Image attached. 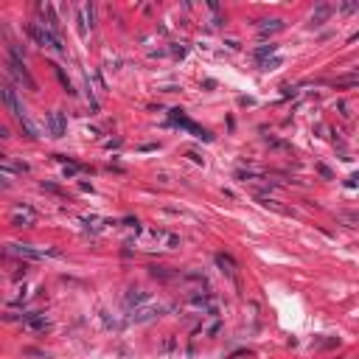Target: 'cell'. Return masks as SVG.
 Returning a JSON list of instances; mask_svg holds the SVG:
<instances>
[{
	"label": "cell",
	"instance_id": "6da1fadb",
	"mask_svg": "<svg viewBox=\"0 0 359 359\" xmlns=\"http://www.w3.org/2000/svg\"><path fill=\"white\" fill-rule=\"evenodd\" d=\"M129 244L143 250V253H169V250L180 247V236L163 230V227H146V230H140L138 236L129 238Z\"/></svg>",
	"mask_w": 359,
	"mask_h": 359
},
{
	"label": "cell",
	"instance_id": "7a4b0ae2",
	"mask_svg": "<svg viewBox=\"0 0 359 359\" xmlns=\"http://www.w3.org/2000/svg\"><path fill=\"white\" fill-rule=\"evenodd\" d=\"M28 34H31V39H34L37 45H43V48L56 51V54H65V45H62V39L56 37V34H54V31H51L45 23H31V25H28Z\"/></svg>",
	"mask_w": 359,
	"mask_h": 359
},
{
	"label": "cell",
	"instance_id": "3957f363",
	"mask_svg": "<svg viewBox=\"0 0 359 359\" xmlns=\"http://www.w3.org/2000/svg\"><path fill=\"white\" fill-rule=\"evenodd\" d=\"M191 309H196L202 317H216L219 314V298L213 292H196V295H191Z\"/></svg>",
	"mask_w": 359,
	"mask_h": 359
},
{
	"label": "cell",
	"instance_id": "277c9868",
	"mask_svg": "<svg viewBox=\"0 0 359 359\" xmlns=\"http://www.w3.org/2000/svg\"><path fill=\"white\" fill-rule=\"evenodd\" d=\"M9 253H12V256H17V258H28V261H39V258L56 256V250L31 247V244H9Z\"/></svg>",
	"mask_w": 359,
	"mask_h": 359
},
{
	"label": "cell",
	"instance_id": "5b68a950",
	"mask_svg": "<svg viewBox=\"0 0 359 359\" xmlns=\"http://www.w3.org/2000/svg\"><path fill=\"white\" fill-rule=\"evenodd\" d=\"M0 104H3V107H6L9 112H12L14 118H25L28 115V112L23 110V104H20V96H17V90H14V87H0Z\"/></svg>",
	"mask_w": 359,
	"mask_h": 359
},
{
	"label": "cell",
	"instance_id": "8992f818",
	"mask_svg": "<svg viewBox=\"0 0 359 359\" xmlns=\"http://www.w3.org/2000/svg\"><path fill=\"white\" fill-rule=\"evenodd\" d=\"M9 73H12L17 82H23V85L28 87V90H37V82L31 79V73L25 70V62H23V56H12V59H9Z\"/></svg>",
	"mask_w": 359,
	"mask_h": 359
},
{
	"label": "cell",
	"instance_id": "52a82bcc",
	"mask_svg": "<svg viewBox=\"0 0 359 359\" xmlns=\"http://www.w3.org/2000/svg\"><path fill=\"white\" fill-rule=\"evenodd\" d=\"M163 311H166V306L157 303V300H152V303H146V306L132 309V311H129V317H132L135 323H149V320H154V317H160Z\"/></svg>",
	"mask_w": 359,
	"mask_h": 359
},
{
	"label": "cell",
	"instance_id": "ba28073f",
	"mask_svg": "<svg viewBox=\"0 0 359 359\" xmlns=\"http://www.w3.org/2000/svg\"><path fill=\"white\" fill-rule=\"evenodd\" d=\"M45 124H48V132H51V138H62L65 135V129H67V121H65V115L62 112H48V118H45Z\"/></svg>",
	"mask_w": 359,
	"mask_h": 359
},
{
	"label": "cell",
	"instance_id": "9c48e42d",
	"mask_svg": "<svg viewBox=\"0 0 359 359\" xmlns=\"http://www.w3.org/2000/svg\"><path fill=\"white\" fill-rule=\"evenodd\" d=\"M152 295L149 292H143V289H129L127 292V298H124V303H127V309L132 311V309H138V306H146V303H152Z\"/></svg>",
	"mask_w": 359,
	"mask_h": 359
},
{
	"label": "cell",
	"instance_id": "30bf717a",
	"mask_svg": "<svg viewBox=\"0 0 359 359\" xmlns=\"http://www.w3.org/2000/svg\"><path fill=\"white\" fill-rule=\"evenodd\" d=\"M34 222H37V211H34V208L23 205V208L14 211V225H17V227H31Z\"/></svg>",
	"mask_w": 359,
	"mask_h": 359
},
{
	"label": "cell",
	"instance_id": "8fae6325",
	"mask_svg": "<svg viewBox=\"0 0 359 359\" xmlns=\"http://www.w3.org/2000/svg\"><path fill=\"white\" fill-rule=\"evenodd\" d=\"M76 14H79V31L87 34L90 25H93V3H82V6L76 9Z\"/></svg>",
	"mask_w": 359,
	"mask_h": 359
},
{
	"label": "cell",
	"instance_id": "7c38bea8",
	"mask_svg": "<svg viewBox=\"0 0 359 359\" xmlns=\"http://www.w3.org/2000/svg\"><path fill=\"white\" fill-rule=\"evenodd\" d=\"M23 323H25V326H31V329H45V326H48L45 314H37V311H28V314H23Z\"/></svg>",
	"mask_w": 359,
	"mask_h": 359
},
{
	"label": "cell",
	"instance_id": "4fadbf2b",
	"mask_svg": "<svg viewBox=\"0 0 359 359\" xmlns=\"http://www.w3.org/2000/svg\"><path fill=\"white\" fill-rule=\"evenodd\" d=\"M329 14H331V6H326V3H323V6H317L314 12H311V25H320V23H326V20H329Z\"/></svg>",
	"mask_w": 359,
	"mask_h": 359
},
{
	"label": "cell",
	"instance_id": "5bb4252c",
	"mask_svg": "<svg viewBox=\"0 0 359 359\" xmlns=\"http://www.w3.org/2000/svg\"><path fill=\"white\" fill-rule=\"evenodd\" d=\"M216 264L222 267V272H225L227 278H236V264H233L230 256H216Z\"/></svg>",
	"mask_w": 359,
	"mask_h": 359
},
{
	"label": "cell",
	"instance_id": "9a60e30c",
	"mask_svg": "<svg viewBox=\"0 0 359 359\" xmlns=\"http://www.w3.org/2000/svg\"><path fill=\"white\" fill-rule=\"evenodd\" d=\"M275 51H278V45H272V43H269V45H261V48H256V54H253V56H256V59H258V65H261V62H267V56H272Z\"/></svg>",
	"mask_w": 359,
	"mask_h": 359
},
{
	"label": "cell",
	"instance_id": "2e32d148",
	"mask_svg": "<svg viewBox=\"0 0 359 359\" xmlns=\"http://www.w3.org/2000/svg\"><path fill=\"white\" fill-rule=\"evenodd\" d=\"M258 28H261V34H269V31H281V28H284V20H264Z\"/></svg>",
	"mask_w": 359,
	"mask_h": 359
},
{
	"label": "cell",
	"instance_id": "e0dca14e",
	"mask_svg": "<svg viewBox=\"0 0 359 359\" xmlns=\"http://www.w3.org/2000/svg\"><path fill=\"white\" fill-rule=\"evenodd\" d=\"M20 124H23V129H25V132H28V138H37V135H39V129H37V124L31 121V118H28V115H25V118H20Z\"/></svg>",
	"mask_w": 359,
	"mask_h": 359
},
{
	"label": "cell",
	"instance_id": "ac0fdd59",
	"mask_svg": "<svg viewBox=\"0 0 359 359\" xmlns=\"http://www.w3.org/2000/svg\"><path fill=\"white\" fill-rule=\"evenodd\" d=\"M56 76H59V82L65 85V90H67V93H73V85H70V79L65 76V70H62V67H56Z\"/></svg>",
	"mask_w": 359,
	"mask_h": 359
},
{
	"label": "cell",
	"instance_id": "d6986e66",
	"mask_svg": "<svg viewBox=\"0 0 359 359\" xmlns=\"http://www.w3.org/2000/svg\"><path fill=\"white\" fill-rule=\"evenodd\" d=\"M281 65V59H278V56H275V59H267V62H261V67H264V70H275V67H278Z\"/></svg>",
	"mask_w": 359,
	"mask_h": 359
},
{
	"label": "cell",
	"instance_id": "ffe728a7",
	"mask_svg": "<svg viewBox=\"0 0 359 359\" xmlns=\"http://www.w3.org/2000/svg\"><path fill=\"white\" fill-rule=\"evenodd\" d=\"M9 185H12V180H9V174L3 169H0V188H9Z\"/></svg>",
	"mask_w": 359,
	"mask_h": 359
},
{
	"label": "cell",
	"instance_id": "44dd1931",
	"mask_svg": "<svg viewBox=\"0 0 359 359\" xmlns=\"http://www.w3.org/2000/svg\"><path fill=\"white\" fill-rule=\"evenodd\" d=\"M79 166H73V163H70V166H65V177H76V174H79Z\"/></svg>",
	"mask_w": 359,
	"mask_h": 359
},
{
	"label": "cell",
	"instance_id": "7402d4cb",
	"mask_svg": "<svg viewBox=\"0 0 359 359\" xmlns=\"http://www.w3.org/2000/svg\"><path fill=\"white\" fill-rule=\"evenodd\" d=\"M0 138H9V129L6 127H0Z\"/></svg>",
	"mask_w": 359,
	"mask_h": 359
}]
</instances>
